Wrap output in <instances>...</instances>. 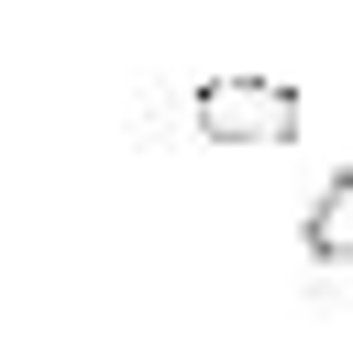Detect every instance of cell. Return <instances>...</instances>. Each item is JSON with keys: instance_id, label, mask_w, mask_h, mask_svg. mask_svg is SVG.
<instances>
[{"instance_id": "cell-1", "label": "cell", "mask_w": 353, "mask_h": 353, "mask_svg": "<svg viewBox=\"0 0 353 353\" xmlns=\"http://www.w3.org/2000/svg\"><path fill=\"white\" fill-rule=\"evenodd\" d=\"M188 121L210 143H287L298 132V88L287 77H199L188 88Z\"/></svg>"}, {"instance_id": "cell-2", "label": "cell", "mask_w": 353, "mask_h": 353, "mask_svg": "<svg viewBox=\"0 0 353 353\" xmlns=\"http://www.w3.org/2000/svg\"><path fill=\"white\" fill-rule=\"evenodd\" d=\"M309 254H320V265H353V165L309 199Z\"/></svg>"}]
</instances>
